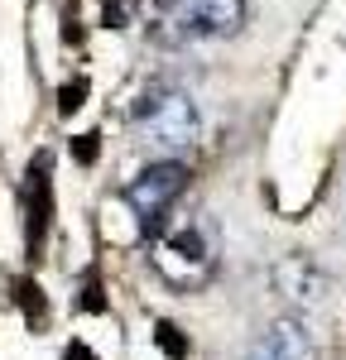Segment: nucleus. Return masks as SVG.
<instances>
[{"mask_svg":"<svg viewBox=\"0 0 346 360\" xmlns=\"http://www.w3.org/2000/svg\"><path fill=\"white\" fill-rule=\"evenodd\" d=\"M245 25V0H144V39L154 49H198Z\"/></svg>","mask_w":346,"mask_h":360,"instance_id":"1","label":"nucleus"},{"mask_svg":"<svg viewBox=\"0 0 346 360\" xmlns=\"http://www.w3.org/2000/svg\"><path fill=\"white\" fill-rule=\"evenodd\" d=\"M130 125L149 154L159 159H178L188 154L202 135V115H198V101L178 86H144L140 101L130 106Z\"/></svg>","mask_w":346,"mask_h":360,"instance_id":"2","label":"nucleus"},{"mask_svg":"<svg viewBox=\"0 0 346 360\" xmlns=\"http://www.w3.org/2000/svg\"><path fill=\"white\" fill-rule=\"evenodd\" d=\"M149 264L159 269V278H169L173 288H202L207 278L217 274V245H212V231L198 221L169 226L154 236L149 245Z\"/></svg>","mask_w":346,"mask_h":360,"instance_id":"3","label":"nucleus"},{"mask_svg":"<svg viewBox=\"0 0 346 360\" xmlns=\"http://www.w3.org/2000/svg\"><path fill=\"white\" fill-rule=\"evenodd\" d=\"M183 188H188V168L178 164V159H154L149 168H140V173L130 178L125 202H130V212H135L144 226H159L164 212L183 197Z\"/></svg>","mask_w":346,"mask_h":360,"instance_id":"4","label":"nucleus"},{"mask_svg":"<svg viewBox=\"0 0 346 360\" xmlns=\"http://www.w3.org/2000/svg\"><path fill=\"white\" fill-rule=\"evenodd\" d=\"M269 283H274V293L288 298L293 307H322L327 293H332V278L322 274L308 255H284V259H274V264H269Z\"/></svg>","mask_w":346,"mask_h":360,"instance_id":"5","label":"nucleus"},{"mask_svg":"<svg viewBox=\"0 0 346 360\" xmlns=\"http://www.w3.org/2000/svg\"><path fill=\"white\" fill-rule=\"evenodd\" d=\"M250 360H313V341L303 332V322L279 317V322H269V332H260Z\"/></svg>","mask_w":346,"mask_h":360,"instance_id":"6","label":"nucleus"},{"mask_svg":"<svg viewBox=\"0 0 346 360\" xmlns=\"http://www.w3.org/2000/svg\"><path fill=\"white\" fill-rule=\"evenodd\" d=\"M49 212H53V202H49V164L39 159V164H29V183H25V240H29V250L44 245Z\"/></svg>","mask_w":346,"mask_h":360,"instance_id":"7","label":"nucleus"},{"mask_svg":"<svg viewBox=\"0 0 346 360\" xmlns=\"http://www.w3.org/2000/svg\"><path fill=\"white\" fill-rule=\"evenodd\" d=\"M154 341H159V351H164L169 360H188V351H193V346H188V336L178 332L173 322H159V327H154Z\"/></svg>","mask_w":346,"mask_h":360,"instance_id":"8","label":"nucleus"},{"mask_svg":"<svg viewBox=\"0 0 346 360\" xmlns=\"http://www.w3.org/2000/svg\"><path fill=\"white\" fill-rule=\"evenodd\" d=\"M20 303H25V312H29V322H44L49 317V307H44V288L39 283H20Z\"/></svg>","mask_w":346,"mask_h":360,"instance_id":"9","label":"nucleus"},{"mask_svg":"<svg viewBox=\"0 0 346 360\" xmlns=\"http://www.w3.org/2000/svg\"><path fill=\"white\" fill-rule=\"evenodd\" d=\"M82 91H86V86H82V82H72V86H63V111H77V106H82Z\"/></svg>","mask_w":346,"mask_h":360,"instance_id":"10","label":"nucleus"},{"mask_svg":"<svg viewBox=\"0 0 346 360\" xmlns=\"http://www.w3.org/2000/svg\"><path fill=\"white\" fill-rule=\"evenodd\" d=\"M77 159H82V164H91V159H96V135H82V139H77Z\"/></svg>","mask_w":346,"mask_h":360,"instance_id":"11","label":"nucleus"},{"mask_svg":"<svg viewBox=\"0 0 346 360\" xmlns=\"http://www.w3.org/2000/svg\"><path fill=\"white\" fill-rule=\"evenodd\" d=\"M63 360H96V356H91V351H86L82 341H72V346H68V351H63Z\"/></svg>","mask_w":346,"mask_h":360,"instance_id":"12","label":"nucleus"}]
</instances>
